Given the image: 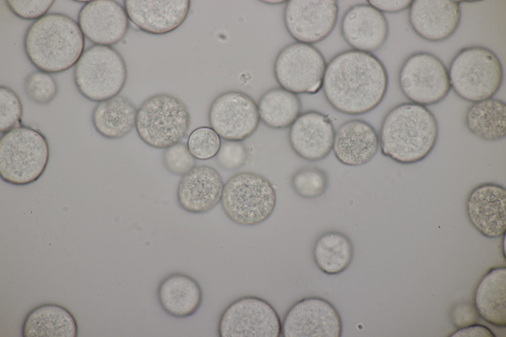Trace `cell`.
<instances>
[{
  "instance_id": "d6986e66",
  "label": "cell",
  "mask_w": 506,
  "mask_h": 337,
  "mask_svg": "<svg viewBox=\"0 0 506 337\" xmlns=\"http://www.w3.org/2000/svg\"><path fill=\"white\" fill-rule=\"evenodd\" d=\"M341 32L353 49L372 53L385 42L389 27L382 12L369 4H359L350 7L343 15Z\"/></svg>"
},
{
  "instance_id": "52a82bcc",
  "label": "cell",
  "mask_w": 506,
  "mask_h": 337,
  "mask_svg": "<svg viewBox=\"0 0 506 337\" xmlns=\"http://www.w3.org/2000/svg\"><path fill=\"white\" fill-rule=\"evenodd\" d=\"M222 208L228 218L243 226H253L266 220L273 213L276 194L271 183L263 176L242 172L224 185Z\"/></svg>"
},
{
  "instance_id": "5bb4252c",
  "label": "cell",
  "mask_w": 506,
  "mask_h": 337,
  "mask_svg": "<svg viewBox=\"0 0 506 337\" xmlns=\"http://www.w3.org/2000/svg\"><path fill=\"white\" fill-rule=\"evenodd\" d=\"M341 317L335 306L318 296L295 302L287 312L282 325L285 337H339Z\"/></svg>"
},
{
  "instance_id": "4dcf8cb0",
  "label": "cell",
  "mask_w": 506,
  "mask_h": 337,
  "mask_svg": "<svg viewBox=\"0 0 506 337\" xmlns=\"http://www.w3.org/2000/svg\"><path fill=\"white\" fill-rule=\"evenodd\" d=\"M221 143L220 137L213 129L202 126L192 131L187 145L190 152L196 159L207 160L216 156Z\"/></svg>"
},
{
  "instance_id": "9a60e30c",
  "label": "cell",
  "mask_w": 506,
  "mask_h": 337,
  "mask_svg": "<svg viewBox=\"0 0 506 337\" xmlns=\"http://www.w3.org/2000/svg\"><path fill=\"white\" fill-rule=\"evenodd\" d=\"M506 190L495 182L473 188L465 201V212L472 225L482 235L495 238L506 231Z\"/></svg>"
},
{
  "instance_id": "7a4b0ae2",
  "label": "cell",
  "mask_w": 506,
  "mask_h": 337,
  "mask_svg": "<svg viewBox=\"0 0 506 337\" xmlns=\"http://www.w3.org/2000/svg\"><path fill=\"white\" fill-rule=\"evenodd\" d=\"M439 137L437 119L425 106L404 102L392 108L381 122L380 147L382 155L402 165L425 159Z\"/></svg>"
},
{
  "instance_id": "f546056e",
  "label": "cell",
  "mask_w": 506,
  "mask_h": 337,
  "mask_svg": "<svg viewBox=\"0 0 506 337\" xmlns=\"http://www.w3.org/2000/svg\"><path fill=\"white\" fill-rule=\"evenodd\" d=\"M329 179L323 169L315 167H306L296 171L291 178L295 193L301 198L312 199L323 194L329 186Z\"/></svg>"
},
{
  "instance_id": "1f68e13d",
  "label": "cell",
  "mask_w": 506,
  "mask_h": 337,
  "mask_svg": "<svg viewBox=\"0 0 506 337\" xmlns=\"http://www.w3.org/2000/svg\"><path fill=\"white\" fill-rule=\"evenodd\" d=\"M24 90L27 96L33 102L46 105L56 97L58 86L50 74L39 71L28 76L25 81Z\"/></svg>"
},
{
  "instance_id": "e575fe53",
  "label": "cell",
  "mask_w": 506,
  "mask_h": 337,
  "mask_svg": "<svg viewBox=\"0 0 506 337\" xmlns=\"http://www.w3.org/2000/svg\"><path fill=\"white\" fill-rule=\"evenodd\" d=\"M217 162L221 168L234 170L244 166L248 158V152L240 141L224 140L216 155Z\"/></svg>"
},
{
  "instance_id": "d4e9b609",
  "label": "cell",
  "mask_w": 506,
  "mask_h": 337,
  "mask_svg": "<svg viewBox=\"0 0 506 337\" xmlns=\"http://www.w3.org/2000/svg\"><path fill=\"white\" fill-rule=\"evenodd\" d=\"M506 268L490 270L479 282L474 304L480 316L497 327H506Z\"/></svg>"
},
{
  "instance_id": "8fae6325",
  "label": "cell",
  "mask_w": 506,
  "mask_h": 337,
  "mask_svg": "<svg viewBox=\"0 0 506 337\" xmlns=\"http://www.w3.org/2000/svg\"><path fill=\"white\" fill-rule=\"evenodd\" d=\"M221 337H278L282 324L274 308L265 300L245 296L230 304L218 325Z\"/></svg>"
},
{
  "instance_id": "cb8c5ba5",
  "label": "cell",
  "mask_w": 506,
  "mask_h": 337,
  "mask_svg": "<svg viewBox=\"0 0 506 337\" xmlns=\"http://www.w3.org/2000/svg\"><path fill=\"white\" fill-rule=\"evenodd\" d=\"M137 111L127 97L118 95L99 102L92 114L96 131L108 139H119L129 133L135 126Z\"/></svg>"
},
{
  "instance_id": "7c38bea8",
  "label": "cell",
  "mask_w": 506,
  "mask_h": 337,
  "mask_svg": "<svg viewBox=\"0 0 506 337\" xmlns=\"http://www.w3.org/2000/svg\"><path fill=\"white\" fill-rule=\"evenodd\" d=\"M208 121L222 139L241 141L255 131L260 118L257 105L249 95L232 90L214 99L209 110Z\"/></svg>"
},
{
  "instance_id": "74e56055",
  "label": "cell",
  "mask_w": 506,
  "mask_h": 337,
  "mask_svg": "<svg viewBox=\"0 0 506 337\" xmlns=\"http://www.w3.org/2000/svg\"><path fill=\"white\" fill-rule=\"evenodd\" d=\"M450 337H494L495 334L487 327L475 324L458 330Z\"/></svg>"
},
{
  "instance_id": "7402d4cb",
  "label": "cell",
  "mask_w": 506,
  "mask_h": 337,
  "mask_svg": "<svg viewBox=\"0 0 506 337\" xmlns=\"http://www.w3.org/2000/svg\"><path fill=\"white\" fill-rule=\"evenodd\" d=\"M379 147V135L372 125L352 119L343 123L335 132L333 150L340 163L358 167L372 160Z\"/></svg>"
},
{
  "instance_id": "8992f818",
  "label": "cell",
  "mask_w": 506,
  "mask_h": 337,
  "mask_svg": "<svg viewBox=\"0 0 506 337\" xmlns=\"http://www.w3.org/2000/svg\"><path fill=\"white\" fill-rule=\"evenodd\" d=\"M188 107L179 98L168 93L150 96L137 111L135 129L148 146L166 149L180 142L190 126Z\"/></svg>"
},
{
  "instance_id": "3957f363",
  "label": "cell",
  "mask_w": 506,
  "mask_h": 337,
  "mask_svg": "<svg viewBox=\"0 0 506 337\" xmlns=\"http://www.w3.org/2000/svg\"><path fill=\"white\" fill-rule=\"evenodd\" d=\"M26 54L40 71L57 73L76 64L84 52V35L78 23L63 14H45L27 30Z\"/></svg>"
},
{
  "instance_id": "2e32d148",
  "label": "cell",
  "mask_w": 506,
  "mask_h": 337,
  "mask_svg": "<svg viewBox=\"0 0 506 337\" xmlns=\"http://www.w3.org/2000/svg\"><path fill=\"white\" fill-rule=\"evenodd\" d=\"M128 20L124 7L117 1L94 0L82 7L78 23L84 36L95 44L111 46L126 35Z\"/></svg>"
},
{
  "instance_id": "4fadbf2b",
  "label": "cell",
  "mask_w": 506,
  "mask_h": 337,
  "mask_svg": "<svg viewBox=\"0 0 506 337\" xmlns=\"http://www.w3.org/2000/svg\"><path fill=\"white\" fill-rule=\"evenodd\" d=\"M338 12L336 0H291L284 9V24L297 42L312 44L324 40L332 33Z\"/></svg>"
},
{
  "instance_id": "5b68a950",
  "label": "cell",
  "mask_w": 506,
  "mask_h": 337,
  "mask_svg": "<svg viewBox=\"0 0 506 337\" xmlns=\"http://www.w3.org/2000/svg\"><path fill=\"white\" fill-rule=\"evenodd\" d=\"M448 73L451 88L461 98L473 103L492 98L503 80L499 57L482 46L461 49L452 59Z\"/></svg>"
},
{
  "instance_id": "836d02e7",
  "label": "cell",
  "mask_w": 506,
  "mask_h": 337,
  "mask_svg": "<svg viewBox=\"0 0 506 337\" xmlns=\"http://www.w3.org/2000/svg\"><path fill=\"white\" fill-rule=\"evenodd\" d=\"M196 159L190 152L187 145L179 142L166 149L163 155V163L171 174L183 175L195 166Z\"/></svg>"
},
{
  "instance_id": "e0dca14e",
  "label": "cell",
  "mask_w": 506,
  "mask_h": 337,
  "mask_svg": "<svg viewBox=\"0 0 506 337\" xmlns=\"http://www.w3.org/2000/svg\"><path fill=\"white\" fill-rule=\"evenodd\" d=\"M409 8L412 29L430 42H440L452 36L462 17L460 3L456 0H414Z\"/></svg>"
},
{
  "instance_id": "f1b7e54d",
  "label": "cell",
  "mask_w": 506,
  "mask_h": 337,
  "mask_svg": "<svg viewBox=\"0 0 506 337\" xmlns=\"http://www.w3.org/2000/svg\"><path fill=\"white\" fill-rule=\"evenodd\" d=\"M260 120L266 126L283 129L291 126L300 114L298 96L282 87L271 88L260 97L257 104Z\"/></svg>"
},
{
  "instance_id": "4316f807",
  "label": "cell",
  "mask_w": 506,
  "mask_h": 337,
  "mask_svg": "<svg viewBox=\"0 0 506 337\" xmlns=\"http://www.w3.org/2000/svg\"><path fill=\"white\" fill-rule=\"evenodd\" d=\"M464 123L467 130L481 140L495 142L506 135V105L491 98L473 103L467 109Z\"/></svg>"
},
{
  "instance_id": "83f0119b",
  "label": "cell",
  "mask_w": 506,
  "mask_h": 337,
  "mask_svg": "<svg viewBox=\"0 0 506 337\" xmlns=\"http://www.w3.org/2000/svg\"><path fill=\"white\" fill-rule=\"evenodd\" d=\"M354 254L351 240L344 234L337 231L326 232L316 240L313 256L317 266L330 275L344 271L350 264Z\"/></svg>"
},
{
  "instance_id": "d590c367",
  "label": "cell",
  "mask_w": 506,
  "mask_h": 337,
  "mask_svg": "<svg viewBox=\"0 0 506 337\" xmlns=\"http://www.w3.org/2000/svg\"><path fill=\"white\" fill-rule=\"evenodd\" d=\"M6 2L11 11L19 17L26 20H38L45 15L54 1L8 0Z\"/></svg>"
},
{
  "instance_id": "ffe728a7",
  "label": "cell",
  "mask_w": 506,
  "mask_h": 337,
  "mask_svg": "<svg viewBox=\"0 0 506 337\" xmlns=\"http://www.w3.org/2000/svg\"><path fill=\"white\" fill-rule=\"evenodd\" d=\"M124 8L129 20L141 31L163 35L178 28L188 16V0H126Z\"/></svg>"
},
{
  "instance_id": "277c9868",
  "label": "cell",
  "mask_w": 506,
  "mask_h": 337,
  "mask_svg": "<svg viewBox=\"0 0 506 337\" xmlns=\"http://www.w3.org/2000/svg\"><path fill=\"white\" fill-rule=\"evenodd\" d=\"M49 157V145L44 134L20 125L0 137V177L15 185L33 183L44 172Z\"/></svg>"
},
{
  "instance_id": "603a6c76",
  "label": "cell",
  "mask_w": 506,
  "mask_h": 337,
  "mask_svg": "<svg viewBox=\"0 0 506 337\" xmlns=\"http://www.w3.org/2000/svg\"><path fill=\"white\" fill-rule=\"evenodd\" d=\"M158 298L163 309L176 318L193 315L201 306L202 290L192 277L181 273L172 274L165 278L158 289Z\"/></svg>"
},
{
  "instance_id": "30bf717a",
  "label": "cell",
  "mask_w": 506,
  "mask_h": 337,
  "mask_svg": "<svg viewBox=\"0 0 506 337\" xmlns=\"http://www.w3.org/2000/svg\"><path fill=\"white\" fill-rule=\"evenodd\" d=\"M327 64L312 44L298 42L282 48L274 65L275 79L281 87L297 94H314L322 88Z\"/></svg>"
},
{
  "instance_id": "484cf974",
  "label": "cell",
  "mask_w": 506,
  "mask_h": 337,
  "mask_svg": "<svg viewBox=\"0 0 506 337\" xmlns=\"http://www.w3.org/2000/svg\"><path fill=\"white\" fill-rule=\"evenodd\" d=\"M24 337H76V321L64 307L53 304L42 305L31 311L22 327Z\"/></svg>"
},
{
  "instance_id": "d6a6232c",
  "label": "cell",
  "mask_w": 506,
  "mask_h": 337,
  "mask_svg": "<svg viewBox=\"0 0 506 337\" xmlns=\"http://www.w3.org/2000/svg\"><path fill=\"white\" fill-rule=\"evenodd\" d=\"M22 105L16 93L9 87H0V132L4 133L20 125Z\"/></svg>"
},
{
  "instance_id": "44dd1931",
  "label": "cell",
  "mask_w": 506,
  "mask_h": 337,
  "mask_svg": "<svg viewBox=\"0 0 506 337\" xmlns=\"http://www.w3.org/2000/svg\"><path fill=\"white\" fill-rule=\"evenodd\" d=\"M224 184L218 172L207 165L195 166L182 176L176 190L179 207L193 214L206 213L220 201Z\"/></svg>"
},
{
  "instance_id": "ba28073f",
  "label": "cell",
  "mask_w": 506,
  "mask_h": 337,
  "mask_svg": "<svg viewBox=\"0 0 506 337\" xmlns=\"http://www.w3.org/2000/svg\"><path fill=\"white\" fill-rule=\"evenodd\" d=\"M127 72L121 54L112 46L94 45L76 64L77 88L86 99L100 102L118 95L126 82Z\"/></svg>"
},
{
  "instance_id": "6da1fadb",
  "label": "cell",
  "mask_w": 506,
  "mask_h": 337,
  "mask_svg": "<svg viewBox=\"0 0 506 337\" xmlns=\"http://www.w3.org/2000/svg\"><path fill=\"white\" fill-rule=\"evenodd\" d=\"M388 85L381 61L372 53L352 49L338 53L327 64L322 88L335 110L357 116L378 107Z\"/></svg>"
},
{
  "instance_id": "8d00e7d4",
  "label": "cell",
  "mask_w": 506,
  "mask_h": 337,
  "mask_svg": "<svg viewBox=\"0 0 506 337\" xmlns=\"http://www.w3.org/2000/svg\"><path fill=\"white\" fill-rule=\"evenodd\" d=\"M413 0H370L369 4L381 12L396 13L409 8Z\"/></svg>"
},
{
  "instance_id": "ac0fdd59",
  "label": "cell",
  "mask_w": 506,
  "mask_h": 337,
  "mask_svg": "<svg viewBox=\"0 0 506 337\" xmlns=\"http://www.w3.org/2000/svg\"><path fill=\"white\" fill-rule=\"evenodd\" d=\"M335 132L328 116L308 111L300 114L291 125L289 140L299 157L308 161H318L327 157L333 149Z\"/></svg>"
},
{
  "instance_id": "9c48e42d",
  "label": "cell",
  "mask_w": 506,
  "mask_h": 337,
  "mask_svg": "<svg viewBox=\"0 0 506 337\" xmlns=\"http://www.w3.org/2000/svg\"><path fill=\"white\" fill-rule=\"evenodd\" d=\"M398 83L407 99L424 106L441 102L451 89L448 70L438 57L426 52L414 53L406 59Z\"/></svg>"
}]
</instances>
